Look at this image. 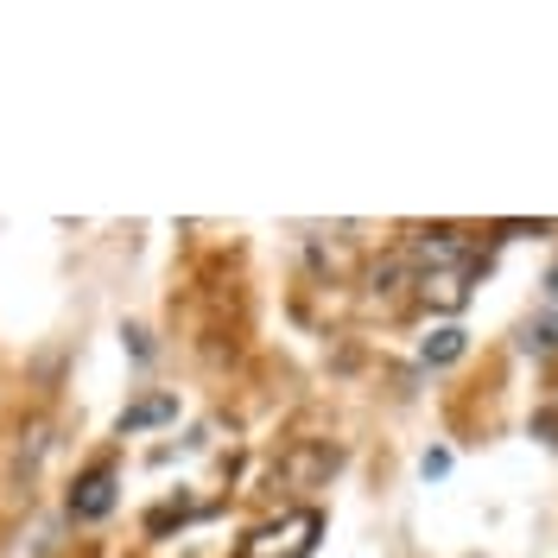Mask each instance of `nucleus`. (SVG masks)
<instances>
[{"label": "nucleus", "instance_id": "5", "mask_svg": "<svg viewBox=\"0 0 558 558\" xmlns=\"http://www.w3.org/2000/svg\"><path fill=\"white\" fill-rule=\"evenodd\" d=\"M457 355H463V330H457V324L432 330V337L418 343V362H425V368H445V362H457Z\"/></svg>", "mask_w": 558, "mask_h": 558}, {"label": "nucleus", "instance_id": "1", "mask_svg": "<svg viewBox=\"0 0 558 558\" xmlns=\"http://www.w3.org/2000/svg\"><path fill=\"white\" fill-rule=\"evenodd\" d=\"M413 286L425 305H438V312H457L463 299H470V279H476V247L457 242L451 229H425L413 242Z\"/></svg>", "mask_w": 558, "mask_h": 558}, {"label": "nucleus", "instance_id": "4", "mask_svg": "<svg viewBox=\"0 0 558 558\" xmlns=\"http://www.w3.org/2000/svg\"><path fill=\"white\" fill-rule=\"evenodd\" d=\"M166 418H178V400L172 393H146L121 413V432H146V425H166Z\"/></svg>", "mask_w": 558, "mask_h": 558}, {"label": "nucleus", "instance_id": "7", "mask_svg": "<svg viewBox=\"0 0 558 558\" xmlns=\"http://www.w3.org/2000/svg\"><path fill=\"white\" fill-rule=\"evenodd\" d=\"M451 470V451H425L418 457V476H445Z\"/></svg>", "mask_w": 558, "mask_h": 558}, {"label": "nucleus", "instance_id": "6", "mask_svg": "<svg viewBox=\"0 0 558 558\" xmlns=\"http://www.w3.org/2000/svg\"><path fill=\"white\" fill-rule=\"evenodd\" d=\"M521 349H526V355H546V349H558V305L546 317H533V324H526Z\"/></svg>", "mask_w": 558, "mask_h": 558}, {"label": "nucleus", "instance_id": "3", "mask_svg": "<svg viewBox=\"0 0 558 558\" xmlns=\"http://www.w3.org/2000/svg\"><path fill=\"white\" fill-rule=\"evenodd\" d=\"M108 508H114V470H89L70 488V521H102Z\"/></svg>", "mask_w": 558, "mask_h": 558}, {"label": "nucleus", "instance_id": "2", "mask_svg": "<svg viewBox=\"0 0 558 558\" xmlns=\"http://www.w3.org/2000/svg\"><path fill=\"white\" fill-rule=\"evenodd\" d=\"M317 533H324V521H317V508H292L286 521L260 526L254 539L242 546V558H305L317 546Z\"/></svg>", "mask_w": 558, "mask_h": 558}, {"label": "nucleus", "instance_id": "8", "mask_svg": "<svg viewBox=\"0 0 558 558\" xmlns=\"http://www.w3.org/2000/svg\"><path fill=\"white\" fill-rule=\"evenodd\" d=\"M533 432H546V438L558 445V413H539V418H533Z\"/></svg>", "mask_w": 558, "mask_h": 558}]
</instances>
